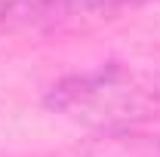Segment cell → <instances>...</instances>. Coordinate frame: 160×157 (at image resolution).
<instances>
[{"label":"cell","instance_id":"6da1fadb","mask_svg":"<svg viewBox=\"0 0 160 157\" xmlns=\"http://www.w3.org/2000/svg\"><path fill=\"white\" fill-rule=\"evenodd\" d=\"M46 105L89 129H129L160 117V80L126 65H102L59 80Z\"/></svg>","mask_w":160,"mask_h":157},{"label":"cell","instance_id":"7a4b0ae2","mask_svg":"<svg viewBox=\"0 0 160 157\" xmlns=\"http://www.w3.org/2000/svg\"><path fill=\"white\" fill-rule=\"evenodd\" d=\"M68 9H80V13H111L120 6H132V3H145V0H62Z\"/></svg>","mask_w":160,"mask_h":157},{"label":"cell","instance_id":"3957f363","mask_svg":"<svg viewBox=\"0 0 160 157\" xmlns=\"http://www.w3.org/2000/svg\"><path fill=\"white\" fill-rule=\"evenodd\" d=\"M12 6H16V0H0V22L9 16V9H12Z\"/></svg>","mask_w":160,"mask_h":157}]
</instances>
